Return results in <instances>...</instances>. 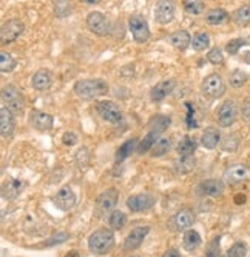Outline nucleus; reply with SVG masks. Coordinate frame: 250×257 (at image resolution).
<instances>
[{
	"label": "nucleus",
	"instance_id": "41",
	"mask_svg": "<svg viewBox=\"0 0 250 257\" xmlns=\"http://www.w3.org/2000/svg\"><path fill=\"white\" fill-rule=\"evenodd\" d=\"M207 60L213 63V65H221L224 62V56H222V51L219 48H212L207 54Z\"/></svg>",
	"mask_w": 250,
	"mask_h": 257
},
{
	"label": "nucleus",
	"instance_id": "21",
	"mask_svg": "<svg viewBox=\"0 0 250 257\" xmlns=\"http://www.w3.org/2000/svg\"><path fill=\"white\" fill-rule=\"evenodd\" d=\"M195 223V214L192 209H181L176 212V216L173 217V225L178 231L190 228Z\"/></svg>",
	"mask_w": 250,
	"mask_h": 257
},
{
	"label": "nucleus",
	"instance_id": "18",
	"mask_svg": "<svg viewBox=\"0 0 250 257\" xmlns=\"http://www.w3.org/2000/svg\"><path fill=\"white\" fill-rule=\"evenodd\" d=\"M198 191L204 196L208 197H219L224 191V183L219 179H210V180H205L198 186Z\"/></svg>",
	"mask_w": 250,
	"mask_h": 257
},
{
	"label": "nucleus",
	"instance_id": "16",
	"mask_svg": "<svg viewBox=\"0 0 250 257\" xmlns=\"http://www.w3.org/2000/svg\"><path fill=\"white\" fill-rule=\"evenodd\" d=\"M30 123L33 125V128H36V130H39V131H50L54 125V120H53V116H50L48 113L31 111Z\"/></svg>",
	"mask_w": 250,
	"mask_h": 257
},
{
	"label": "nucleus",
	"instance_id": "48",
	"mask_svg": "<svg viewBox=\"0 0 250 257\" xmlns=\"http://www.w3.org/2000/svg\"><path fill=\"white\" fill-rule=\"evenodd\" d=\"M242 117H244V120L250 122V99L245 100V103L242 106Z\"/></svg>",
	"mask_w": 250,
	"mask_h": 257
},
{
	"label": "nucleus",
	"instance_id": "34",
	"mask_svg": "<svg viewBox=\"0 0 250 257\" xmlns=\"http://www.w3.org/2000/svg\"><path fill=\"white\" fill-rule=\"evenodd\" d=\"M195 159L192 156H185V157H181L178 162H176V171L179 174H187V173H192L195 169Z\"/></svg>",
	"mask_w": 250,
	"mask_h": 257
},
{
	"label": "nucleus",
	"instance_id": "31",
	"mask_svg": "<svg viewBox=\"0 0 250 257\" xmlns=\"http://www.w3.org/2000/svg\"><path fill=\"white\" fill-rule=\"evenodd\" d=\"M233 22L238 27H245L250 24V7L248 5H242L239 7L235 13H233Z\"/></svg>",
	"mask_w": 250,
	"mask_h": 257
},
{
	"label": "nucleus",
	"instance_id": "1",
	"mask_svg": "<svg viewBox=\"0 0 250 257\" xmlns=\"http://www.w3.org/2000/svg\"><path fill=\"white\" fill-rule=\"evenodd\" d=\"M114 246V232L110 228H99L88 237V248L93 254H108Z\"/></svg>",
	"mask_w": 250,
	"mask_h": 257
},
{
	"label": "nucleus",
	"instance_id": "5",
	"mask_svg": "<svg viewBox=\"0 0 250 257\" xmlns=\"http://www.w3.org/2000/svg\"><path fill=\"white\" fill-rule=\"evenodd\" d=\"M117 199H119V192L116 188H108L107 191H103L96 200V209H94L96 216L102 217V216H105L107 212H110L116 206Z\"/></svg>",
	"mask_w": 250,
	"mask_h": 257
},
{
	"label": "nucleus",
	"instance_id": "13",
	"mask_svg": "<svg viewBox=\"0 0 250 257\" xmlns=\"http://www.w3.org/2000/svg\"><path fill=\"white\" fill-rule=\"evenodd\" d=\"M155 203H156V199L152 194H147V192H145V194H135L127 199V206L133 212L149 211L150 208H153Z\"/></svg>",
	"mask_w": 250,
	"mask_h": 257
},
{
	"label": "nucleus",
	"instance_id": "32",
	"mask_svg": "<svg viewBox=\"0 0 250 257\" xmlns=\"http://www.w3.org/2000/svg\"><path fill=\"white\" fill-rule=\"evenodd\" d=\"M73 4L70 0H56L54 2V14L57 19H65L71 14Z\"/></svg>",
	"mask_w": 250,
	"mask_h": 257
},
{
	"label": "nucleus",
	"instance_id": "25",
	"mask_svg": "<svg viewBox=\"0 0 250 257\" xmlns=\"http://www.w3.org/2000/svg\"><path fill=\"white\" fill-rule=\"evenodd\" d=\"M201 245V235L198 231L195 229H189L184 232V237H182V246L187 251H195L198 246Z\"/></svg>",
	"mask_w": 250,
	"mask_h": 257
},
{
	"label": "nucleus",
	"instance_id": "52",
	"mask_svg": "<svg viewBox=\"0 0 250 257\" xmlns=\"http://www.w3.org/2000/svg\"><path fill=\"white\" fill-rule=\"evenodd\" d=\"M65 257H79V252L77 251H70Z\"/></svg>",
	"mask_w": 250,
	"mask_h": 257
},
{
	"label": "nucleus",
	"instance_id": "7",
	"mask_svg": "<svg viewBox=\"0 0 250 257\" xmlns=\"http://www.w3.org/2000/svg\"><path fill=\"white\" fill-rule=\"evenodd\" d=\"M129 27H130V31L133 34V39L136 44H145L149 39H150V28H149V24L147 20L144 17L135 14L129 19Z\"/></svg>",
	"mask_w": 250,
	"mask_h": 257
},
{
	"label": "nucleus",
	"instance_id": "40",
	"mask_svg": "<svg viewBox=\"0 0 250 257\" xmlns=\"http://www.w3.org/2000/svg\"><path fill=\"white\" fill-rule=\"evenodd\" d=\"M247 254V246L242 242L233 243L227 251V257H244Z\"/></svg>",
	"mask_w": 250,
	"mask_h": 257
},
{
	"label": "nucleus",
	"instance_id": "15",
	"mask_svg": "<svg viewBox=\"0 0 250 257\" xmlns=\"http://www.w3.org/2000/svg\"><path fill=\"white\" fill-rule=\"evenodd\" d=\"M54 205L60 211H70L76 205V194L70 186H64L62 189L57 191V194L54 196Z\"/></svg>",
	"mask_w": 250,
	"mask_h": 257
},
{
	"label": "nucleus",
	"instance_id": "9",
	"mask_svg": "<svg viewBox=\"0 0 250 257\" xmlns=\"http://www.w3.org/2000/svg\"><path fill=\"white\" fill-rule=\"evenodd\" d=\"M176 5L173 0H158L155 7V20L161 25L170 24L175 19Z\"/></svg>",
	"mask_w": 250,
	"mask_h": 257
},
{
	"label": "nucleus",
	"instance_id": "28",
	"mask_svg": "<svg viewBox=\"0 0 250 257\" xmlns=\"http://www.w3.org/2000/svg\"><path fill=\"white\" fill-rule=\"evenodd\" d=\"M138 143H139L138 139H130L127 142H123L122 146L117 149V153H116V162H122V160L127 159L135 151V148H136Z\"/></svg>",
	"mask_w": 250,
	"mask_h": 257
},
{
	"label": "nucleus",
	"instance_id": "35",
	"mask_svg": "<svg viewBox=\"0 0 250 257\" xmlns=\"http://www.w3.org/2000/svg\"><path fill=\"white\" fill-rule=\"evenodd\" d=\"M192 47L195 51H205L208 47H210V36H208L207 33H199L193 37L192 40Z\"/></svg>",
	"mask_w": 250,
	"mask_h": 257
},
{
	"label": "nucleus",
	"instance_id": "50",
	"mask_svg": "<svg viewBox=\"0 0 250 257\" xmlns=\"http://www.w3.org/2000/svg\"><path fill=\"white\" fill-rule=\"evenodd\" d=\"M82 2L85 4V5H97L100 0H82Z\"/></svg>",
	"mask_w": 250,
	"mask_h": 257
},
{
	"label": "nucleus",
	"instance_id": "3",
	"mask_svg": "<svg viewBox=\"0 0 250 257\" xmlns=\"http://www.w3.org/2000/svg\"><path fill=\"white\" fill-rule=\"evenodd\" d=\"M2 100L5 103V106L8 110H11L16 114H20L25 108V100L24 96L17 90V87L14 85H7L2 90Z\"/></svg>",
	"mask_w": 250,
	"mask_h": 257
},
{
	"label": "nucleus",
	"instance_id": "51",
	"mask_svg": "<svg viewBox=\"0 0 250 257\" xmlns=\"http://www.w3.org/2000/svg\"><path fill=\"white\" fill-rule=\"evenodd\" d=\"M244 200H245V197H244V196H238V197L235 199V202H236L238 205H242V202H244Z\"/></svg>",
	"mask_w": 250,
	"mask_h": 257
},
{
	"label": "nucleus",
	"instance_id": "33",
	"mask_svg": "<svg viewBox=\"0 0 250 257\" xmlns=\"http://www.w3.org/2000/svg\"><path fill=\"white\" fill-rule=\"evenodd\" d=\"M170 149H172V140L170 139H165V137L159 139L152 148V156L153 157H162L169 153Z\"/></svg>",
	"mask_w": 250,
	"mask_h": 257
},
{
	"label": "nucleus",
	"instance_id": "26",
	"mask_svg": "<svg viewBox=\"0 0 250 257\" xmlns=\"http://www.w3.org/2000/svg\"><path fill=\"white\" fill-rule=\"evenodd\" d=\"M172 119L169 116H153V119L150 120L149 126H150V131H155L158 134H162L167 128L170 126Z\"/></svg>",
	"mask_w": 250,
	"mask_h": 257
},
{
	"label": "nucleus",
	"instance_id": "11",
	"mask_svg": "<svg viewBox=\"0 0 250 257\" xmlns=\"http://www.w3.org/2000/svg\"><path fill=\"white\" fill-rule=\"evenodd\" d=\"M236 116H238V110H236V105L235 102L232 100H227L224 102L219 110L216 113V119H218V123L222 126V128H228L232 126L236 120Z\"/></svg>",
	"mask_w": 250,
	"mask_h": 257
},
{
	"label": "nucleus",
	"instance_id": "4",
	"mask_svg": "<svg viewBox=\"0 0 250 257\" xmlns=\"http://www.w3.org/2000/svg\"><path fill=\"white\" fill-rule=\"evenodd\" d=\"M24 31H25V25H24L22 20L11 19L2 25V28H0V42H2V45L13 44L14 40H17L20 36L24 34Z\"/></svg>",
	"mask_w": 250,
	"mask_h": 257
},
{
	"label": "nucleus",
	"instance_id": "36",
	"mask_svg": "<svg viewBox=\"0 0 250 257\" xmlns=\"http://www.w3.org/2000/svg\"><path fill=\"white\" fill-rule=\"evenodd\" d=\"M14 68H16V59L10 53H5V51L0 53V71L10 73Z\"/></svg>",
	"mask_w": 250,
	"mask_h": 257
},
{
	"label": "nucleus",
	"instance_id": "37",
	"mask_svg": "<svg viewBox=\"0 0 250 257\" xmlns=\"http://www.w3.org/2000/svg\"><path fill=\"white\" fill-rule=\"evenodd\" d=\"M108 223L113 229H120L127 223V216L122 211H113L108 217Z\"/></svg>",
	"mask_w": 250,
	"mask_h": 257
},
{
	"label": "nucleus",
	"instance_id": "17",
	"mask_svg": "<svg viewBox=\"0 0 250 257\" xmlns=\"http://www.w3.org/2000/svg\"><path fill=\"white\" fill-rule=\"evenodd\" d=\"M14 130H16V120L13 111L8 110L7 106H2V110H0V133H2V137L5 139L11 137Z\"/></svg>",
	"mask_w": 250,
	"mask_h": 257
},
{
	"label": "nucleus",
	"instance_id": "43",
	"mask_svg": "<svg viewBox=\"0 0 250 257\" xmlns=\"http://www.w3.org/2000/svg\"><path fill=\"white\" fill-rule=\"evenodd\" d=\"M88 159H90V154H88V149L87 148H80L77 151V156H76V160H77V165L82 168L88 163Z\"/></svg>",
	"mask_w": 250,
	"mask_h": 257
},
{
	"label": "nucleus",
	"instance_id": "12",
	"mask_svg": "<svg viewBox=\"0 0 250 257\" xmlns=\"http://www.w3.org/2000/svg\"><path fill=\"white\" fill-rule=\"evenodd\" d=\"M150 232V226L149 225H144V226H136L133 228L129 235L125 237L123 240V248L127 251H133L136 248H139L144 242V239L147 237V234Z\"/></svg>",
	"mask_w": 250,
	"mask_h": 257
},
{
	"label": "nucleus",
	"instance_id": "2",
	"mask_svg": "<svg viewBox=\"0 0 250 257\" xmlns=\"http://www.w3.org/2000/svg\"><path fill=\"white\" fill-rule=\"evenodd\" d=\"M74 93L80 99H96L108 93V85L102 79H85L77 80L74 85Z\"/></svg>",
	"mask_w": 250,
	"mask_h": 257
},
{
	"label": "nucleus",
	"instance_id": "27",
	"mask_svg": "<svg viewBox=\"0 0 250 257\" xmlns=\"http://www.w3.org/2000/svg\"><path fill=\"white\" fill-rule=\"evenodd\" d=\"M228 20V14L221 10V8H216V10H212L205 14V22L208 25H222Z\"/></svg>",
	"mask_w": 250,
	"mask_h": 257
},
{
	"label": "nucleus",
	"instance_id": "29",
	"mask_svg": "<svg viewBox=\"0 0 250 257\" xmlns=\"http://www.w3.org/2000/svg\"><path fill=\"white\" fill-rule=\"evenodd\" d=\"M195 149H196V142H195V139H192V137H189V136H185V137L179 142V145H178V154H179L181 157L193 156Z\"/></svg>",
	"mask_w": 250,
	"mask_h": 257
},
{
	"label": "nucleus",
	"instance_id": "30",
	"mask_svg": "<svg viewBox=\"0 0 250 257\" xmlns=\"http://www.w3.org/2000/svg\"><path fill=\"white\" fill-rule=\"evenodd\" d=\"M159 136H161V134H158V133H155V131H149V134L145 136V137L139 142V145H138V154H145V153L149 151V149H152L153 145L159 140Z\"/></svg>",
	"mask_w": 250,
	"mask_h": 257
},
{
	"label": "nucleus",
	"instance_id": "10",
	"mask_svg": "<svg viewBox=\"0 0 250 257\" xmlns=\"http://www.w3.org/2000/svg\"><path fill=\"white\" fill-rule=\"evenodd\" d=\"M99 116L108 123H119L122 120V111L119 106L111 100H102L97 103Z\"/></svg>",
	"mask_w": 250,
	"mask_h": 257
},
{
	"label": "nucleus",
	"instance_id": "23",
	"mask_svg": "<svg viewBox=\"0 0 250 257\" xmlns=\"http://www.w3.org/2000/svg\"><path fill=\"white\" fill-rule=\"evenodd\" d=\"M219 139H221V134L216 128L208 126V128H205V131L201 136V143L207 149H215L219 143Z\"/></svg>",
	"mask_w": 250,
	"mask_h": 257
},
{
	"label": "nucleus",
	"instance_id": "39",
	"mask_svg": "<svg viewBox=\"0 0 250 257\" xmlns=\"http://www.w3.org/2000/svg\"><path fill=\"white\" fill-rule=\"evenodd\" d=\"M228 82H230V85L233 88H241L242 85H245V82H247V74L241 70H235L230 74V77H228Z\"/></svg>",
	"mask_w": 250,
	"mask_h": 257
},
{
	"label": "nucleus",
	"instance_id": "47",
	"mask_svg": "<svg viewBox=\"0 0 250 257\" xmlns=\"http://www.w3.org/2000/svg\"><path fill=\"white\" fill-rule=\"evenodd\" d=\"M187 110H189V117H187V125H189V128H195L198 126V123L195 122V111L192 108V103H185Z\"/></svg>",
	"mask_w": 250,
	"mask_h": 257
},
{
	"label": "nucleus",
	"instance_id": "46",
	"mask_svg": "<svg viewBox=\"0 0 250 257\" xmlns=\"http://www.w3.org/2000/svg\"><path fill=\"white\" fill-rule=\"evenodd\" d=\"M218 254H219V237H216L213 240V243L208 246V251H207L205 257H218Z\"/></svg>",
	"mask_w": 250,
	"mask_h": 257
},
{
	"label": "nucleus",
	"instance_id": "20",
	"mask_svg": "<svg viewBox=\"0 0 250 257\" xmlns=\"http://www.w3.org/2000/svg\"><path fill=\"white\" fill-rule=\"evenodd\" d=\"M175 85H176V82L175 80H162V82H159L156 87H153V90H152V93H150V97H152V100L153 102H161V100H164L167 96H169L172 91H173V88H175Z\"/></svg>",
	"mask_w": 250,
	"mask_h": 257
},
{
	"label": "nucleus",
	"instance_id": "38",
	"mask_svg": "<svg viewBox=\"0 0 250 257\" xmlns=\"http://www.w3.org/2000/svg\"><path fill=\"white\" fill-rule=\"evenodd\" d=\"M204 4L202 0H185L184 2V10L185 13H189L192 16H198V14H202L204 13Z\"/></svg>",
	"mask_w": 250,
	"mask_h": 257
},
{
	"label": "nucleus",
	"instance_id": "14",
	"mask_svg": "<svg viewBox=\"0 0 250 257\" xmlns=\"http://www.w3.org/2000/svg\"><path fill=\"white\" fill-rule=\"evenodd\" d=\"M248 176V168L247 165L242 163H235L230 165L225 171H224V180L228 185H238L241 182H244Z\"/></svg>",
	"mask_w": 250,
	"mask_h": 257
},
{
	"label": "nucleus",
	"instance_id": "42",
	"mask_svg": "<svg viewBox=\"0 0 250 257\" xmlns=\"http://www.w3.org/2000/svg\"><path fill=\"white\" fill-rule=\"evenodd\" d=\"M245 45V40L244 39H235V40H230L227 44V47H225V51L228 53V54H236L238 53V50L241 48V47H244Z\"/></svg>",
	"mask_w": 250,
	"mask_h": 257
},
{
	"label": "nucleus",
	"instance_id": "6",
	"mask_svg": "<svg viewBox=\"0 0 250 257\" xmlns=\"http://www.w3.org/2000/svg\"><path fill=\"white\" fill-rule=\"evenodd\" d=\"M202 93L210 99H219L225 93V83L219 74H208L202 80Z\"/></svg>",
	"mask_w": 250,
	"mask_h": 257
},
{
	"label": "nucleus",
	"instance_id": "49",
	"mask_svg": "<svg viewBox=\"0 0 250 257\" xmlns=\"http://www.w3.org/2000/svg\"><path fill=\"white\" fill-rule=\"evenodd\" d=\"M162 257H181V254H179V251H178V249L170 248L169 251H165V254H164Z\"/></svg>",
	"mask_w": 250,
	"mask_h": 257
},
{
	"label": "nucleus",
	"instance_id": "8",
	"mask_svg": "<svg viewBox=\"0 0 250 257\" xmlns=\"http://www.w3.org/2000/svg\"><path fill=\"white\" fill-rule=\"evenodd\" d=\"M87 27L96 36H108L111 33V27L108 19L99 11H93L87 16Z\"/></svg>",
	"mask_w": 250,
	"mask_h": 257
},
{
	"label": "nucleus",
	"instance_id": "44",
	"mask_svg": "<svg viewBox=\"0 0 250 257\" xmlns=\"http://www.w3.org/2000/svg\"><path fill=\"white\" fill-rule=\"evenodd\" d=\"M70 239V234L68 232H59L57 235H54V237H51L45 245L47 246H51V245H56V243H64L65 240Z\"/></svg>",
	"mask_w": 250,
	"mask_h": 257
},
{
	"label": "nucleus",
	"instance_id": "24",
	"mask_svg": "<svg viewBox=\"0 0 250 257\" xmlns=\"http://www.w3.org/2000/svg\"><path fill=\"white\" fill-rule=\"evenodd\" d=\"M22 188H24L22 182L16 180V179H11V180L4 183V186H2V196H4V199L13 200V199H16L20 194V192H22Z\"/></svg>",
	"mask_w": 250,
	"mask_h": 257
},
{
	"label": "nucleus",
	"instance_id": "45",
	"mask_svg": "<svg viewBox=\"0 0 250 257\" xmlns=\"http://www.w3.org/2000/svg\"><path fill=\"white\" fill-rule=\"evenodd\" d=\"M62 142H64L65 145H68V146H73V145H76V143L79 142V137H77V134H76V133H73V131H67L64 136H62Z\"/></svg>",
	"mask_w": 250,
	"mask_h": 257
},
{
	"label": "nucleus",
	"instance_id": "19",
	"mask_svg": "<svg viewBox=\"0 0 250 257\" xmlns=\"http://www.w3.org/2000/svg\"><path fill=\"white\" fill-rule=\"evenodd\" d=\"M33 88L37 91H45L53 85V74L48 70H39L31 79Z\"/></svg>",
	"mask_w": 250,
	"mask_h": 257
},
{
	"label": "nucleus",
	"instance_id": "22",
	"mask_svg": "<svg viewBox=\"0 0 250 257\" xmlns=\"http://www.w3.org/2000/svg\"><path fill=\"white\" fill-rule=\"evenodd\" d=\"M169 42H170V44H172L176 50L184 51V50H187V48H189V47L192 45V37H190V34L187 33V31L181 30V31L173 33V34L169 37Z\"/></svg>",
	"mask_w": 250,
	"mask_h": 257
}]
</instances>
